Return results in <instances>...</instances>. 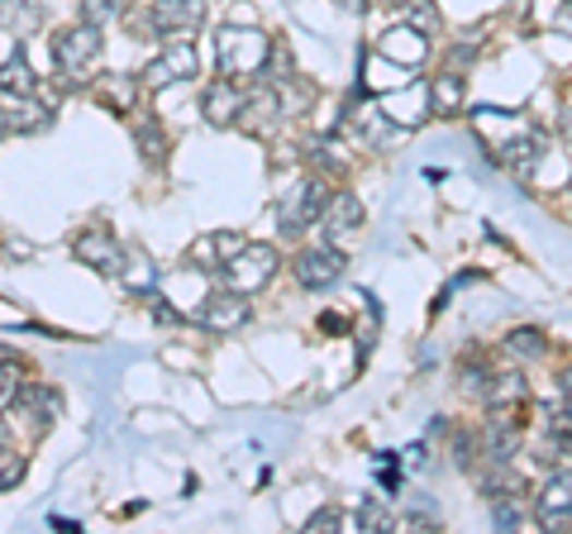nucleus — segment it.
<instances>
[{
    "mask_svg": "<svg viewBox=\"0 0 572 534\" xmlns=\"http://www.w3.org/2000/svg\"><path fill=\"white\" fill-rule=\"evenodd\" d=\"M277 277V249L272 244H239L225 263H219V282L239 296H253Z\"/></svg>",
    "mask_w": 572,
    "mask_h": 534,
    "instance_id": "f257e3e1",
    "label": "nucleus"
},
{
    "mask_svg": "<svg viewBox=\"0 0 572 534\" xmlns=\"http://www.w3.org/2000/svg\"><path fill=\"white\" fill-rule=\"evenodd\" d=\"M272 54V38L263 29H239V24H225L215 34V62L225 76H253L263 68V58Z\"/></svg>",
    "mask_w": 572,
    "mask_h": 534,
    "instance_id": "f03ea898",
    "label": "nucleus"
},
{
    "mask_svg": "<svg viewBox=\"0 0 572 534\" xmlns=\"http://www.w3.org/2000/svg\"><path fill=\"white\" fill-rule=\"evenodd\" d=\"M53 62L58 72L68 76V82H82V76H91V68L100 62V29L96 24H76V29H62L53 38Z\"/></svg>",
    "mask_w": 572,
    "mask_h": 534,
    "instance_id": "7ed1b4c3",
    "label": "nucleus"
},
{
    "mask_svg": "<svg viewBox=\"0 0 572 534\" xmlns=\"http://www.w3.org/2000/svg\"><path fill=\"white\" fill-rule=\"evenodd\" d=\"M201 72V54H196V44L191 38H177L167 54H158L143 68V86L148 91H163L167 82H191V76Z\"/></svg>",
    "mask_w": 572,
    "mask_h": 534,
    "instance_id": "20e7f679",
    "label": "nucleus"
},
{
    "mask_svg": "<svg viewBox=\"0 0 572 534\" xmlns=\"http://www.w3.org/2000/svg\"><path fill=\"white\" fill-rule=\"evenodd\" d=\"M324 201H330V191H324L320 177H301L296 187H286V197H282V229L296 234V229L315 225L320 211H324Z\"/></svg>",
    "mask_w": 572,
    "mask_h": 534,
    "instance_id": "39448f33",
    "label": "nucleus"
},
{
    "mask_svg": "<svg viewBox=\"0 0 572 534\" xmlns=\"http://www.w3.org/2000/svg\"><path fill=\"white\" fill-rule=\"evenodd\" d=\"M296 282L310 286V292H324V286H334L344 277V253L334 249V244H320V249H306V253H296Z\"/></svg>",
    "mask_w": 572,
    "mask_h": 534,
    "instance_id": "423d86ee",
    "label": "nucleus"
},
{
    "mask_svg": "<svg viewBox=\"0 0 572 534\" xmlns=\"http://www.w3.org/2000/svg\"><path fill=\"white\" fill-rule=\"evenodd\" d=\"M205 20V0H153L148 5V24H153V38H172V34H187Z\"/></svg>",
    "mask_w": 572,
    "mask_h": 534,
    "instance_id": "0eeeda50",
    "label": "nucleus"
},
{
    "mask_svg": "<svg viewBox=\"0 0 572 534\" xmlns=\"http://www.w3.org/2000/svg\"><path fill=\"white\" fill-rule=\"evenodd\" d=\"M239 106H243L239 76H219V82H211V91L201 96V115H205V124H215V129L239 124Z\"/></svg>",
    "mask_w": 572,
    "mask_h": 534,
    "instance_id": "6e6552de",
    "label": "nucleus"
},
{
    "mask_svg": "<svg viewBox=\"0 0 572 534\" xmlns=\"http://www.w3.org/2000/svg\"><path fill=\"white\" fill-rule=\"evenodd\" d=\"M196 320L205 324V330H215V334H234L239 324H249V301H243L239 292H229V296H205V306L196 310Z\"/></svg>",
    "mask_w": 572,
    "mask_h": 534,
    "instance_id": "1a4fd4ad",
    "label": "nucleus"
},
{
    "mask_svg": "<svg viewBox=\"0 0 572 534\" xmlns=\"http://www.w3.org/2000/svg\"><path fill=\"white\" fill-rule=\"evenodd\" d=\"M377 54L392 58V62H406V68H420V62L429 58V34L410 29V24H396V29H386V34H382Z\"/></svg>",
    "mask_w": 572,
    "mask_h": 534,
    "instance_id": "9d476101",
    "label": "nucleus"
},
{
    "mask_svg": "<svg viewBox=\"0 0 572 534\" xmlns=\"http://www.w3.org/2000/svg\"><path fill=\"white\" fill-rule=\"evenodd\" d=\"M76 258H82V263H91V268H100V272H120L129 253L110 239L106 229H86L82 239H76Z\"/></svg>",
    "mask_w": 572,
    "mask_h": 534,
    "instance_id": "9b49d317",
    "label": "nucleus"
},
{
    "mask_svg": "<svg viewBox=\"0 0 572 534\" xmlns=\"http://www.w3.org/2000/svg\"><path fill=\"white\" fill-rule=\"evenodd\" d=\"M539 520L544 525H563V520H572V467H563V473H553L549 482H544Z\"/></svg>",
    "mask_w": 572,
    "mask_h": 534,
    "instance_id": "f8f14e48",
    "label": "nucleus"
},
{
    "mask_svg": "<svg viewBox=\"0 0 572 534\" xmlns=\"http://www.w3.org/2000/svg\"><path fill=\"white\" fill-rule=\"evenodd\" d=\"M277 115H282V100H277V86H253L249 96H243V106H239V124H249V129H272L277 124Z\"/></svg>",
    "mask_w": 572,
    "mask_h": 534,
    "instance_id": "ddd939ff",
    "label": "nucleus"
},
{
    "mask_svg": "<svg viewBox=\"0 0 572 534\" xmlns=\"http://www.w3.org/2000/svg\"><path fill=\"white\" fill-rule=\"evenodd\" d=\"M320 225L330 229V234L358 229V225H362V201L354 197V191H339V197H330V201H324V211H320Z\"/></svg>",
    "mask_w": 572,
    "mask_h": 534,
    "instance_id": "4468645a",
    "label": "nucleus"
},
{
    "mask_svg": "<svg viewBox=\"0 0 572 534\" xmlns=\"http://www.w3.org/2000/svg\"><path fill=\"white\" fill-rule=\"evenodd\" d=\"M463 96H467V86L458 72H439L434 82H429V110H439V115L463 110Z\"/></svg>",
    "mask_w": 572,
    "mask_h": 534,
    "instance_id": "2eb2a0df",
    "label": "nucleus"
},
{
    "mask_svg": "<svg viewBox=\"0 0 572 534\" xmlns=\"http://www.w3.org/2000/svg\"><path fill=\"white\" fill-rule=\"evenodd\" d=\"M0 91H10V96H34L38 91V76L29 72V58L24 54H10L0 62Z\"/></svg>",
    "mask_w": 572,
    "mask_h": 534,
    "instance_id": "dca6fc26",
    "label": "nucleus"
},
{
    "mask_svg": "<svg viewBox=\"0 0 572 534\" xmlns=\"http://www.w3.org/2000/svg\"><path fill=\"white\" fill-rule=\"evenodd\" d=\"M525 396V377L520 372H501L497 382H491V392H487V406L491 411H501V406H511V401Z\"/></svg>",
    "mask_w": 572,
    "mask_h": 534,
    "instance_id": "f3484780",
    "label": "nucleus"
},
{
    "mask_svg": "<svg viewBox=\"0 0 572 534\" xmlns=\"http://www.w3.org/2000/svg\"><path fill=\"white\" fill-rule=\"evenodd\" d=\"M401 20L410 24V29H420V34H439V10H434V0H410L406 10H401Z\"/></svg>",
    "mask_w": 572,
    "mask_h": 534,
    "instance_id": "a211bd4d",
    "label": "nucleus"
},
{
    "mask_svg": "<svg viewBox=\"0 0 572 534\" xmlns=\"http://www.w3.org/2000/svg\"><path fill=\"white\" fill-rule=\"evenodd\" d=\"M134 139H139L143 158H153V163L163 158V149H167V143H163V129L153 124V120H134Z\"/></svg>",
    "mask_w": 572,
    "mask_h": 534,
    "instance_id": "6ab92c4d",
    "label": "nucleus"
},
{
    "mask_svg": "<svg viewBox=\"0 0 572 534\" xmlns=\"http://www.w3.org/2000/svg\"><path fill=\"white\" fill-rule=\"evenodd\" d=\"M96 91L110 100L115 110H129V96H134V82H129V76H106V82H100Z\"/></svg>",
    "mask_w": 572,
    "mask_h": 534,
    "instance_id": "aec40b11",
    "label": "nucleus"
},
{
    "mask_svg": "<svg viewBox=\"0 0 572 534\" xmlns=\"http://www.w3.org/2000/svg\"><path fill=\"white\" fill-rule=\"evenodd\" d=\"M505 348L520 354V358H539L544 354V334L539 330H515L511 339H505Z\"/></svg>",
    "mask_w": 572,
    "mask_h": 534,
    "instance_id": "412c9836",
    "label": "nucleus"
},
{
    "mask_svg": "<svg viewBox=\"0 0 572 534\" xmlns=\"http://www.w3.org/2000/svg\"><path fill=\"white\" fill-rule=\"evenodd\" d=\"M120 277H124V286H134V292H153V268L143 263V258H124Z\"/></svg>",
    "mask_w": 572,
    "mask_h": 534,
    "instance_id": "4be33fe9",
    "label": "nucleus"
},
{
    "mask_svg": "<svg viewBox=\"0 0 572 534\" xmlns=\"http://www.w3.org/2000/svg\"><path fill=\"white\" fill-rule=\"evenodd\" d=\"M15 401H20V368L5 358L0 363V411H10Z\"/></svg>",
    "mask_w": 572,
    "mask_h": 534,
    "instance_id": "5701e85b",
    "label": "nucleus"
},
{
    "mask_svg": "<svg viewBox=\"0 0 572 534\" xmlns=\"http://www.w3.org/2000/svg\"><path fill=\"white\" fill-rule=\"evenodd\" d=\"M354 530H392V515L382 511V506H372V501H362L358 511H354Z\"/></svg>",
    "mask_w": 572,
    "mask_h": 534,
    "instance_id": "b1692460",
    "label": "nucleus"
},
{
    "mask_svg": "<svg viewBox=\"0 0 572 534\" xmlns=\"http://www.w3.org/2000/svg\"><path fill=\"white\" fill-rule=\"evenodd\" d=\"M115 15H120V5H115V0H82V20L96 24V29H106Z\"/></svg>",
    "mask_w": 572,
    "mask_h": 534,
    "instance_id": "393cba45",
    "label": "nucleus"
},
{
    "mask_svg": "<svg viewBox=\"0 0 572 534\" xmlns=\"http://www.w3.org/2000/svg\"><path fill=\"white\" fill-rule=\"evenodd\" d=\"M20 477H24V459H20V453H5V449H0V491H10Z\"/></svg>",
    "mask_w": 572,
    "mask_h": 534,
    "instance_id": "a878e982",
    "label": "nucleus"
},
{
    "mask_svg": "<svg viewBox=\"0 0 572 534\" xmlns=\"http://www.w3.org/2000/svg\"><path fill=\"white\" fill-rule=\"evenodd\" d=\"M306 530H344V511H339V506H324V511H315V515H310V525Z\"/></svg>",
    "mask_w": 572,
    "mask_h": 534,
    "instance_id": "bb28decb",
    "label": "nucleus"
},
{
    "mask_svg": "<svg viewBox=\"0 0 572 534\" xmlns=\"http://www.w3.org/2000/svg\"><path fill=\"white\" fill-rule=\"evenodd\" d=\"M15 134V120H10V100L0 96V139H10Z\"/></svg>",
    "mask_w": 572,
    "mask_h": 534,
    "instance_id": "cd10ccee",
    "label": "nucleus"
},
{
    "mask_svg": "<svg viewBox=\"0 0 572 534\" xmlns=\"http://www.w3.org/2000/svg\"><path fill=\"white\" fill-rule=\"evenodd\" d=\"M406 467H425V444H410L406 449Z\"/></svg>",
    "mask_w": 572,
    "mask_h": 534,
    "instance_id": "c85d7f7f",
    "label": "nucleus"
},
{
    "mask_svg": "<svg viewBox=\"0 0 572 534\" xmlns=\"http://www.w3.org/2000/svg\"><path fill=\"white\" fill-rule=\"evenodd\" d=\"M334 5H344V10H348V15H358V10H362V5H368V0H334Z\"/></svg>",
    "mask_w": 572,
    "mask_h": 534,
    "instance_id": "c756f323",
    "label": "nucleus"
},
{
    "mask_svg": "<svg viewBox=\"0 0 572 534\" xmlns=\"http://www.w3.org/2000/svg\"><path fill=\"white\" fill-rule=\"evenodd\" d=\"M563 401H568V411H572V372L563 377Z\"/></svg>",
    "mask_w": 572,
    "mask_h": 534,
    "instance_id": "7c9ffc66",
    "label": "nucleus"
},
{
    "mask_svg": "<svg viewBox=\"0 0 572 534\" xmlns=\"http://www.w3.org/2000/svg\"><path fill=\"white\" fill-rule=\"evenodd\" d=\"M0 449H5V425H0Z\"/></svg>",
    "mask_w": 572,
    "mask_h": 534,
    "instance_id": "2f4dec72",
    "label": "nucleus"
},
{
    "mask_svg": "<svg viewBox=\"0 0 572 534\" xmlns=\"http://www.w3.org/2000/svg\"><path fill=\"white\" fill-rule=\"evenodd\" d=\"M5 358H10V354H5V348H0V363H5Z\"/></svg>",
    "mask_w": 572,
    "mask_h": 534,
    "instance_id": "473e14b6",
    "label": "nucleus"
},
{
    "mask_svg": "<svg viewBox=\"0 0 572 534\" xmlns=\"http://www.w3.org/2000/svg\"><path fill=\"white\" fill-rule=\"evenodd\" d=\"M0 5H5V0H0Z\"/></svg>",
    "mask_w": 572,
    "mask_h": 534,
    "instance_id": "72a5a7b5",
    "label": "nucleus"
}]
</instances>
